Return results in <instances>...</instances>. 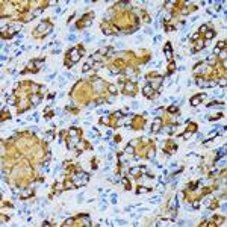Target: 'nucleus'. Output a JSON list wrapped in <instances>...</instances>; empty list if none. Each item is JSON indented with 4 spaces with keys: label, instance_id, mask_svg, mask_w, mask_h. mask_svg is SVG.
Here are the masks:
<instances>
[{
    "label": "nucleus",
    "instance_id": "1",
    "mask_svg": "<svg viewBox=\"0 0 227 227\" xmlns=\"http://www.w3.org/2000/svg\"><path fill=\"white\" fill-rule=\"evenodd\" d=\"M82 52H83L82 47H74V49H71L68 53H67V59H70V61L74 64V62H77L79 59L82 58Z\"/></svg>",
    "mask_w": 227,
    "mask_h": 227
},
{
    "label": "nucleus",
    "instance_id": "2",
    "mask_svg": "<svg viewBox=\"0 0 227 227\" xmlns=\"http://www.w3.org/2000/svg\"><path fill=\"white\" fill-rule=\"evenodd\" d=\"M36 29H38V30L35 32V36H44V35H47V33L52 32V24H50L49 21H43Z\"/></svg>",
    "mask_w": 227,
    "mask_h": 227
},
{
    "label": "nucleus",
    "instance_id": "3",
    "mask_svg": "<svg viewBox=\"0 0 227 227\" xmlns=\"http://www.w3.org/2000/svg\"><path fill=\"white\" fill-rule=\"evenodd\" d=\"M91 21H92V14H85L83 18H82L76 26H77V28H86V26L91 24Z\"/></svg>",
    "mask_w": 227,
    "mask_h": 227
},
{
    "label": "nucleus",
    "instance_id": "4",
    "mask_svg": "<svg viewBox=\"0 0 227 227\" xmlns=\"http://www.w3.org/2000/svg\"><path fill=\"white\" fill-rule=\"evenodd\" d=\"M135 88H136V85L129 80V82H126V85H124V92H126V94L133 96V94H135Z\"/></svg>",
    "mask_w": 227,
    "mask_h": 227
},
{
    "label": "nucleus",
    "instance_id": "5",
    "mask_svg": "<svg viewBox=\"0 0 227 227\" xmlns=\"http://www.w3.org/2000/svg\"><path fill=\"white\" fill-rule=\"evenodd\" d=\"M142 92H144V96L149 97V98H153V97L156 96V91L151 88V85H145L144 89H142Z\"/></svg>",
    "mask_w": 227,
    "mask_h": 227
},
{
    "label": "nucleus",
    "instance_id": "6",
    "mask_svg": "<svg viewBox=\"0 0 227 227\" xmlns=\"http://www.w3.org/2000/svg\"><path fill=\"white\" fill-rule=\"evenodd\" d=\"M147 171V168L145 166H141V168H139V166H135V168H130V176H139V173H145Z\"/></svg>",
    "mask_w": 227,
    "mask_h": 227
},
{
    "label": "nucleus",
    "instance_id": "7",
    "mask_svg": "<svg viewBox=\"0 0 227 227\" xmlns=\"http://www.w3.org/2000/svg\"><path fill=\"white\" fill-rule=\"evenodd\" d=\"M206 98V94H200V96H195V97H192L191 98V105L192 106H197L198 103H202V100Z\"/></svg>",
    "mask_w": 227,
    "mask_h": 227
},
{
    "label": "nucleus",
    "instance_id": "8",
    "mask_svg": "<svg viewBox=\"0 0 227 227\" xmlns=\"http://www.w3.org/2000/svg\"><path fill=\"white\" fill-rule=\"evenodd\" d=\"M161 124H162V120H161V118H156V120H155V123H153L151 132H153V133L159 132V129H161Z\"/></svg>",
    "mask_w": 227,
    "mask_h": 227
},
{
    "label": "nucleus",
    "instance_id": "9",
    "mask_svg": "<svg viewBox=\"0 0 227 227\" xmlns=\"http://www.w3.org/2000/svg\"><path fill=\"white\" fill-rule=\"evenodd\" d=\"M39 64H41V61H32L30 65H29V70H30V71H38L39 67H41Z\"/></svg>",
    "mask_w": 227,
    "mask_h": 227
},
{
    "label": "nucleus",
    "instance_id": "10",
    "mask_svg": "<svg viewBox=\"0 0 227 227\" xmlns=\"http://www.w3.org/2000/svg\"><path fill=\"white\" fill-rule=\"evenodd\" d=\"M165 56H166V59H168V61H171V59H173V55H171V44H170V43L165 45Z\"/></svg>",
    "mask_w": 227,
    "mask_h": 227
},
{
    "label": "nucleus",
    "instance_id": "11",
    "mask_svg": "<svg viewBox=\"0 0 227 227\" xmlns=\"http://www.w3.org/2000/svg\"><path fill=\"white\" fill-rule=\"evenodd\" d=\"M213 36H215V32H213V30H208V32H204V38H206V39L213 38Z\"/></svg>",
    "mask_w": 227,
    "mask_h": 227
},
{
    "label": "nucleus",
    "instance_id": "12",
    "mask_svg": "<svg viewBox=\"0 0 227 227\" xmlns=\"http://www.w3.org/2000/svg\"><path fill=\"white\" fill-rule=\"evenodd\" d=\"M149 191H150V188H138V189H136L138 194H142V192H149Z\"/></svg>",
    "mask_w": 227,
    "mask_h": 227
},
{
    "label": "nucleus",
    "instance_id": "13",
    "mask_svg": "<svg viewBox=\"0 0 227 227\" xmlns=\"http://www.w3.org/2000/svg\"><path fill=\"white\" fill-rule=\"evenodd\" d=\"M204 32H208V26L206 24H203L202 28H200V30H198V33H204Z\"/></svg>",
    "mask_w": 227,
    "mask_h": 227
},
{
    "label": "nucleus",
    "instance_id": "14",
    "mask_svg": "<svg viewBox=\"0 0 227 227\" xmlns=\"http://www.w3.org/2000/svg\"><path fill=\"white\" fill-rule=\"evenodd\" d=\"M126 153H133V147H132V144H129L127 147H126Z\"/></svg>",
    "mask_w": 227,
    "mask_h": 227
},
{
    "label": "nucleus",
    "instance_id": "15",
    "mask_svg": "<svg viewBox=\"0 0 227 227\" xmlns=\"http://www.w3.org/2000/svg\"><path fill=\"white\" fill-rule=\"evenodd\" d=\"M109 91H111V92H114V94H115V92H117V88H115V85H109Z\"/></svg>",
    "mask_w": 227,
    "mask_h": 227
},
{
    "label": "nucleus",
    "instance_id": "16",
    "mask_svg": "<svg viewBox=\"0 0 227 227\" xmlns=\"http://www.w3.org/2000/svg\"><path fill=\"white\" fill-rule=\"evenodd\" d=\"M168 112H177V108L176 106H171V108H168Z\"/></svg>",
    "mask_w": 227,
    "mask_h": 227
},
{
    "label": "nucleus",
    "instance_id": "17",
    "mask_svg": "<svg viewBox=\"0 0 227 227\" xmlns=\"http://www.w3.org/2000/svg\"><path fill=\"white\" fill-rule=\"evenodd\" d=\"M219 85H221V86H224V85H226V80H224V79H223V80H219Z\"/></svg>",
    "mask_w": 227,
    "mask_h": 227
}]
</instances>
